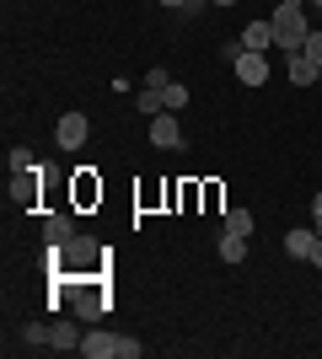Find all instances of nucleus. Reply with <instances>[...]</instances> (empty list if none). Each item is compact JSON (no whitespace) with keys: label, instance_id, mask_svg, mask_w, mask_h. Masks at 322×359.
Returning <instances> with one entry per match:
<instances>
[{"label":"nucleus","instance_id":"nucleus-10","mask_svg":"<svg viewBox=\"0 0 322 359\" xmlns=\"http://www.w3.org/2000/svg\"><path fill=\"white\" fill-rule=\"evenodd\" d=\"M242 48L269 54V48H274V22H247V27H242Z\"/></svg>","mask_w":322,"mask_h":359},{"label":"nucleus","instance_id":"nucleus-6","mask_svg":"<svg viewBox=\"0 0 322 359\" xmlns=\"http://www.w3.org/2000/svg\"><path fill=\"white\" fill-rule=\"evenodd\" d=\"M86 129H92L86 113H65V118L54 123V140H60L65 150H81V145H86Z\"/></svg>","mask_w":322,"mask_h":359},{"label":"nucleus","instance_id":"nucleus-24","mask_svg":"<svg viewBox=\"0 0 322 359\" xmlns=\"http://www.w3.org/2000/svg\"><path fill=\"white\" fill-rule=\"evenodd\" d=\"M210 6H236V0H210Z\"/></svg>","mask_w":322,"mask_h":359},{"label":"nucleus","instance_id":"nucleus-22","mask_svg":"<svg viewBox=\"0 0 322 359\" xmlns=\"http://www.w3.org/2000/svg\"><path fill=\"white\" fill-rule=\"evenodd\" d=\"M311 231H317V236H322V194L311 198Z\"/></svg>","mask_w":322,"mask_h":359},{"label":"nucleus","instance_id":"nucleus-16","mask_svg":"<svg viewBox=\"0 0 322 359\" xmlns=\"http://www.w3.org/2000/svg\"><path fill=\"white\" fill-rule=\"evenodd\" d=\"M301 54H307V60L322 70V27H311V38H307V48H301Z\"/></svg>","mask_w":322,"mask_h":359},{"label":"nucleus","instance_id":"nucleus-25","mask_svg":"<svg viewBox=\"0 0 322 359\" xmlns=\"http://www.w3.org/2000/svg\"><path fill=\"white\" fill-rule=\"evenodd\" d=\"M285 6H301V0H285Z\"/></svg>","mask_w":322,"mask_h":359},{"label":"nucleus","instance_id":"nucleus-13","mask_svg":"<svg viewBox=\"0 0 322 359\" xmlns=\"http://www.w3.org/2000/svg\"><path fill=\"white\" fill-rule=\"evenodd\" d=\"M32 166H38V161H32V150H27V145H11V156H6V172H11V177H27Z\"/></svg>","mask_w":322,"mask_h":359},{"label":"nucleus","instance_id":"nucleus-20","mask_svg":"<svg viewBox=\"0 0 322 359\" xmlns=\"http://www.w3.org/2000/svg\"><path fill=\"white\" fill-rule=\"evenodd\" d=\"M161 6H172V11H188V16H194V11H204L210 0H161Z\"/></svg>","mask_w":322,"mask_h":359},{"label":"nucleus","instance_id":"nucleus-26","mask_svg":"<svg viewBox=\"0 0 322 359\" xmlns=\"http://www.w3.org/2000/svg\"><path fill=\"white\" fill-rule=\"evenodd\" d=\"M311 6H322V0H311Z\"/></svg>","mask_w":322,"mask_h":359},{"label":"nucleus","instance_id":"nucleus-11","mask_svg":"<svg viewBox=\"0 0 322 359\" xmlns=\"http://www.w3.org/2000/svg\"><path fill=\"white\" fill-rule=\"evenodd\" d=\"M70 236H76L70 215H43V241H48V247H65Z\"/></svg>","mask_w":322,"mask_h":359},{"label":"nucleus","instance_id":"nucleus-17","mask_svg":"<svg viewBox=\"0 0 322 359\" xmlns=\"http://www.w3.org/2000/svg\"><path fill=\"white\" fill-rule=\"evenodd\" d=\"M145 86H151V91H167V86H172V75L161 70V65H151V70H145Z\"/></svg>","mask_w":322,"mask_h":359},{"label":"nucleus","instance_id":"nucleus-18","mask_svg":"<svg viewBox=\"0 0 322 359\" xmlns=\"http://www.w3.org/2000/svg\"><path fill=\"white\" fill-rule=\"evenodd\" d=\"M161 97H167V107H172V113H183V107H188V86H167Z\"/></svg>","mask_w":322,"mask_h":359},{"label":"nucleus","instance_id":"nucleus-15","mask_svg":"<svg viewBox=\"0 0 322 359\" xmlns=\"http://www.w3.org/2000/svg\"><path fill=\"white\" fill-rule=\"evenodd\" d=\"M226 231L231 236H253V215L247 210H226Z\"/></svg>","mask_w":322,"mask_h":359},{"label":"nucleus","instance_id":"nucleus-8","mask_svg":"<svg viewBox=\"0 0 322 359\" xmlns=\"http://www.w3.org/2000/svg\"><path fill=\"white\" fill-rule=\"evenodd\" d=\"M311 247H317V231H311V225H295V231H285V257H301V263H311Z\"/></svg>","mask_w":322,"mask_h":359},{"label":"nucleus","instance_id":"nucleus-14","mask_svg":"<svg viewBox=\"0 0 322 359\" xmlns=\"http://www.w3.org/2000/svg\"><path fill=\"white\" fill-rule=\"evenodd\" d=\"M220 257H226V263H247V236H231V231H220Z\"/></svg>","mask_w":322,"mask_h":359},{"label":"nucleus","instance_id":"nucleus-5","mask_svg":"<svg viewBox=\"0 0 322 359\" xmlns=\"http://www.w3.org/2000/svg\"><path fill=\"white\" fill-rule=\"evenodd\" d=\"M151 145L156 150H183V123H177V113H156L151 118Z\"/></svg>","mask_w":322,"mask_h":359},{"label":"nucleus","instance_id":"nucleus-3","mask_svg":"<svg viewBox=\"0 0 322 359\" xmlns=\"http://www.w3.org/2000/svg\"><path fill=\"white\" fill-rule=\"evenodd\" d=\"M102 257H107V252L97 247L92 236H70V241H65V257H60V269H65V273H86V269H97Z\"/></svg>","mask_w":322,"mask_h":359},{"label":"nucleus","instance_id":"nucleus-12","mask_svg":"<svg viewBox=\"0 0 322 359\" xmlns=\"http://www.w3.org/2000/svg\"><path fill=\"white\" fill-rule=\"evenodd\" d=\"M285 75H290V86H317V65H311L307 60V54H290V70H285Z\"/></svg>","mask_w":322,"mask_h":359},{"label":"nucleus","instance_id":"nucleus-19","mask_svg":"<svg viewBox=\"0 0 322 359\" xmlns=\"http://www.w3.org/2000/svg\"><path fill=\"white\" fill-rule=\"evenodd\" d=\"M140 354H145V344H135V338H119V354H113V359H140Z\"/></svg>","mask_w":322,"mask_h":359},{"label":"nucleus","instance_id":"nucleus-21","mask_svg":"<svg viewBox=\"0 0 322 359\" xmlns=\"http://www.w3.org/2000/svg\"><path fill=\"white\" fill-rule=\"evenodd\" d=\"M97 194H102V188H97L92 177H81V182H76V198H97Z\"/></svg>","mask_w":322,"mask_h":359},{"label":"nucleus","instance_id":"nucleus-23","mask_svg":"<svg viewBox=\"0 0 322 359\" xmlns=\"http://www.w3.org/2000/svg\"><path fill=\"white\" fill-rule=\"evenodd\" d=\"M311 269H322V236H317V247H311Z\"/></svg>","mask_w":322,"mask_h":359},{"label":"nucleus","instance_id":"nucleus-4","mask_svg":"<svg viewBox=\"0 0 322 359\" xmlns=\"http://www.w3.org/2000/svg\"><path fill=\"white\" fill-rule=\"evenodd\" d=\"M231 70H236L242 86H269V54H258V48H242V54L231 60Z\"/></svg>","mask_w":322,"mask_h":359},{"label":"nucleus","instance_id":"nucleus-2","mask_svg":"<svg viewBox=\"0 0 322 359\" xmlns=\"http://www.w3.org/2000/svg\"><path fill=\"white\" fill-rule=\"evenodd\" d=\"M22 338H27L32 348H54V354H65V348H81V332L70 327V322H54V327L32 322V327H22Z\"/></svg>","mask_w":322,"mask_h":359},{"label":"nucleus","instance_id":"nucleus-1","mask_svg":"<svg viewBox=\"0 0 322 359\" xmlns=\"http://www.w3.org/2000/svg\"><path fill=\"white\" fill-rule=\"evenodd\" d=\"M269 22H274V48H285V54H301V48H307L311 22H307V11H301V6H285V0H279Z\"/></svg>","mask_w":322,"mask_h":359},{"label":"nucleus","instance_id":"nucleus-9","mask_svg":"<svg viewBox=\"0 0 322 359\" xmlns=\"http://www.w3.org/2000/svg\"><path fill=\"white\" fill-rule=\"evenodd\" d=\"M102 311H107V295L86 285V290L76 295V316H81V322H102Z\"/></svg>","mask_w":322,"mask_h":359},{"label":"nucleus","instance_id":"nucleus-7","mask_svg":"<svg viewBox=\"0 0 322 359\" xmlns=\"http://www.w3.org/2000/svg\"><path fill=\"white\" fill-rule=\"evenodd\" d=\"M81 354H86V359H113V354H119V332H102L92 322V332H81Z\"/></svg>","mask_w":322,"mask_h":359}]
</instances>
